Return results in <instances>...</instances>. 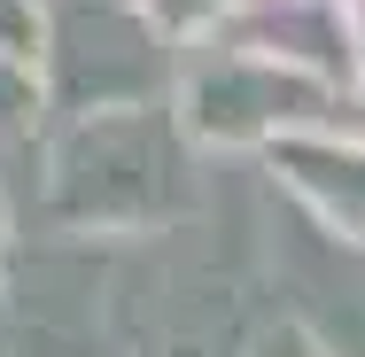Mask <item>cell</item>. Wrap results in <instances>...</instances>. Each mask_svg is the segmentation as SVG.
Instances as JSON below:
<instances>
[]
</instances>
